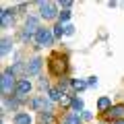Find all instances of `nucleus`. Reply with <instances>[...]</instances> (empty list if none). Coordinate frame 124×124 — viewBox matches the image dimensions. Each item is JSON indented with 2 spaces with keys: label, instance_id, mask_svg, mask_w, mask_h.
Listing matches in <instances>:
<instances>
[{
  "label": "nucleus",
  "instance_id": "22",
  "mask_svg": "<svg viewBox=\"0 0 124 124\" xmlns=\"http://www.w3.org/2000/svg\"><path fill=\"white\" fill-rule=\"evenodd\" d=\"M116 124H124V122H116Z\"/></svg>",
  "mask_w": 124,
  "mask_h": 124
},
{
  "label": "nucleus",
  "instance_id": "19",
  "mask_svg": "<svg viewBox=\"0 0 124 124\" xmlns=\"http://www.w3.org/2000/svg\"><path fill=\"white\" fill-rule=\"evenodd\" d=\"M52 114L50 112H41V124H52Z\"/></svg>",
  "mask_w": 124,
  "mask_h": 124
},
{
  "label": "nucleus",
  "instance_id": "5",
  "mask_svg": "<svg viewBox=\"0 0 124 124\" xmlns=\"http://www.w3.org/2000/svg\"><path fill=\"white\" fill-rule=\"evenodd\" d=\"M29 91H31V81L29 79H19L15 93H17L19 97H25V95H29Z\"/></svg>",
  "mask_w": 124,
  "mask_h": 124
},
{
  "label": "nucleus",
  "instance_id": "4",
  "mask_svg": "<svg viewBox=\"0 0 124 124\" xmlns=\"http://www.w3.org/2000/svg\"><path fill=\"white\" fill-rule=\"evenodd\" d=\"M41 64H44V60L41 58H33V60H29V64L25 66V72L29 77H35V75H39V70H41Z\"/></svg>",
  "mask_w": 124,
  "mask_h": 124
},
{
  "label": "nucleus",
  "instance_id": "6",
  "mask_svg": "<svg viewBox=\"0 0 124 124\" xmlns=\"http://www.w3.org/2000/svg\"><path fill=\"white\" fill-rule=\"evenodd\" d=\"M50 68H52L54 75H62V72H64V68H66V62L60 60V58H54V60L50 62Z\"/></svg>",
  "mask_w": 124,
  "mask_h": 124
},
{
  "label": "nucleus",
  "instance_id": "14",
  "mask_svg": "<svg viewBox=\"0 0 124 124\" xmlns=\"http://www.w3.org/2000/svg\"><path fill=\"white\" fill-rule=\"evenodd\" d=\"M108 114H110L112 118H122V116H124V106H116V108H110V110H108Z\"/></svg>",
  "mask_w": 124,
  "mask_h": 124
},
{
  "label": "nucleus",
  "instance_id": "10",
  "mask_svg": "<svg viewBox=\"0 0 124 124\" xmlns=\"http://www.w3.org/2000/svg\"><path fill=\"white\" fill-rule=\"evenodd\" d=\"M48 97H50V101H62L64 99V91L62 89H50Z\"/></svg>",
  "mask_w": 124,
  "mask_h": 124
},
{
  "label": "nucleus",
  "instance_id": "8",
  "mask_svg": "<svg viewBox=\"0 0 124 124\" xmlns=\"http://www.w3.org/2000/svg\"><path fill=\"white\" fill-rule=\"evenodd\" d=\"M31 108H33V110L46 112V108H50V103H48V99H46V97H35L33 101H31Z\"/></svg>",
  "mask_w": 124,
  "mask_h": 124
},
{
  "label": "nucleus",
  "instance_id": "15",
  "mask_svg": "<svg viewBox=\"0 0 124 124\" xmlns=\"http://www.w3.org/2000/svg\"><path fill=\"white\" fill-rule=\"evenodd\" d=\"M110 106H112V99H110V97H99V101H97V110L106 112V110H110Z\"/></svg>",
  "mask_w": 124,
  "mask_h": 124
},
{
  "label": "nucleus",
  "instance_id": "18",
  "mask_svg": "<svg viewBox=\"0 0 124 124\" xmlns=\"http://www.w3.org/2000/svg\"><path fill=\"white\" fill-rule=\"evenodd\" d=\"M58 19H60V23H62V25H66V21L70 19V10H60Z\"/></svg>",
  "mask_w": 124,
  "mask_h": 124
},
{
  "label": "nucleus",
  "instance_id": "13",
  "mask_svg": "<svg viewBox=\"0 0 124 124\" xmlns=\"http://www.w3.org/2000/svg\"><path fill=\"white\" fill-rule=\"evenodd\" d=\"M10 50H13V39H10V37H4V39H2V48H0L2 56H6Z\"/></svg>",
  "mask_w": 124,
  "mask_h": 124
},
{
  "label": "nucleus",
  "instance_id": "11",
  "mask_svg": "<svg viewBox=\"0 0 124 124\" xmlns=\"http://www.w3.org/2000/svg\"><path fill=\"white\" fill-rule=\"evenodd\" d=\"M81 118H83L81 114H77V112H72V114H68L66 118L62 120V124H81Z\"/></svg>",
  "mask_w": 124,
  "mask_h": 124
},
{
  "label": "nucleus",
  "instance_id": "9",
  "mask_svg": "<svg viewBox=\"0 0 124 124\" xmlns=\"http://www.w3.org/2000/svg\"><path fill=\"white\" fill-rule=\"evenodd\" d=\"M13 122L15 124H31V116L27 114V112H17L15 118H13Z\"/></svg>",
  "mask_w": 124,
  "mask_h": 124
},
{
  "label": "nucleus",
  "instance_id": "2",
  "mask_svg": "<svg viewBox=\"0 0 124 124\" xmlns=\"http://www.w3.org/2000/svg\"><path fill=\"white\" fill-rule=\"evenodd\" d=\"M54 31L52 29H44V27H39V31L35 33V41L37 46H52L54 44Z\"/></svg>",
  "mask_w": 124,
  "mask_h": 124
},
{
  "label": "nucleus",
  "instance_id": "17",
  "mask_svg": "<svg viewBox=\"0 0 124 124\" xmlns=\"http://www.w3.org/2000/svg\"><path fill=\"white\" fill-rule=\"evenodd\" d=\"M54 37H62V35H66V31H64V25H62V23H58L56 27H54Z\"/></svg>",
  "mask_w": 124,
  "mask_h": 124
},
{
  "label": "nucleus",
  "instance_id": "7",
  "mask_svg": "<svg viewBox=\"0 0 124 124\" xmlns=\"http://www.w3.org/2000/svg\"><path fill=\"white\" fill-rule=\"evenodd\" d=\"M15 10H10V8H6V10H2V29H8L10 25H13V21H15Z\"/></svg>",
  "mask_w": 124,
  "mask_h": 124
},
{
  "label": "nucleus",
  "instance_id": "3",
  "mask_svg": "<svg viewBox=\"0 0 124 124\" xmlns=\"http://www.w3.org/2000/svg\"><path fill=\"white\" fill-rule=\"evenodd\" d=\"M13 79H15V77L8 75V72H4V75H2V95H4V97H8L10 93L17 89V83H15Z\"/></svg>",
  "mask_w": 124,
  "mask_h": 124
},
{
  "label": "nucleus",
  "instance_id": "1",
  "mask_svg": "<svg viewBox=\"0 0 124 124\" xmlns=\"http://www.w3.org/2000/svg\"><path fill=\"white\" fill-rule=\"evenodd\" d=\"M37 6H39L41 19H46V21H52V19H56L58 15H60L56 2H37Z\"/></svg>",
  "mask_w": 124,
  "mask_h": 124
},
{
  "label": "nucleus",
  "instance_id": "12",
  "mask_svg": "<svg viewBox=\"0 0 124 124\" xmlns=\"http://www.w3.org/2000/svg\"><path fill=\"white\" fill-rule=\"evenodd\" d=\"M70 87L75 89V91H83V89H87L89 85H87V81H83V79H72L70 81Z\"/></svg>",
  "mask_w": 124,
  "mask_h": 124
},
{
  "label": "nucleus",
  "instance_id": "20",
  "mask_svg": "<svg viewBox=\"0 0 124 124\" xmlns=\"http://www.w3.org/2000/svg\"><path fill=\"white\" fill-rule=\"evenodd\" d=\"M64 31H66V35H75V25L66 23V25H64Z\"/></svg>",
  "mask_w": 124,
  "mask_h": 124
},
{
  "label": "nucleus",
  "instance_id": "16",
  "mask_svg": "<svg viewBox=\"0 0 124 124\" xmlns=\"http://www.w3.org/2000/svg\"><path fill=\"white\" fill-rule=\"evenodd\" d=\"M70 108H72V112H77V114L83 112V99H81V97H75V99L70 101Z\"/></svg>",
  "mask_w": 124,
  "mask_h": 124
},
{
  "label": "nucleus",
  "instance_id": "21",
  "mask_svg": "<svg viewBox=\"0 0 124 124\" xmlns=\"http://www.w3.org/2000/svg\"><path fill=\"white\" fill-rule=\"evenodd\" d=\"M87 85H89V87H97V77H89Z\"/></svg>",
  "mask_w": 124,
  "mask_h": 124
}]
</instances>
